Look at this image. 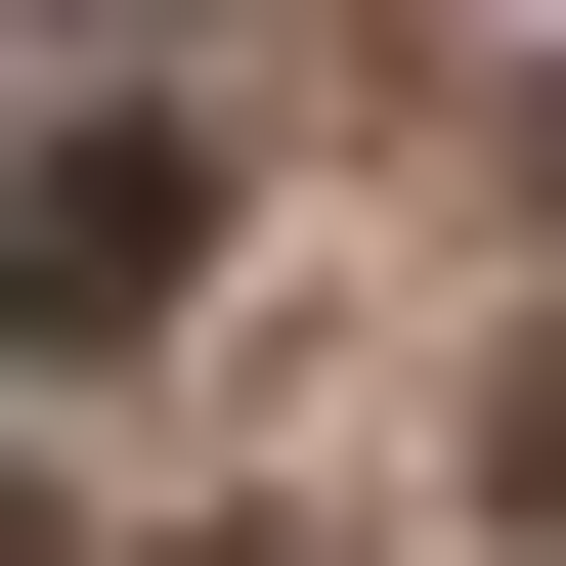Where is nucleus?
Listing matches in <instances>:
<instances>
[{"instance_id":"f257e3e1","label":"nucleus","mask_w":566,"mask_h":566,"mask_svg":"<svg viewBox=\"0 0 566 566\" xmlns=\"http://www.w3.org/2000/svg\"><path fill=\"white\" fill-rule=\"evenodd\" d=\"M175 262H218V132H44L0 175V349H132Z\"/></svg>"}]
</instances>
